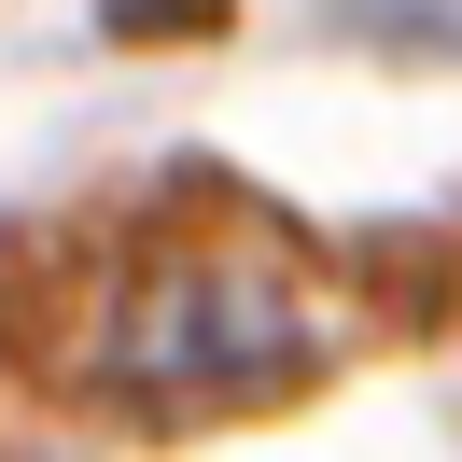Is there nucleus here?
<instances>
[{"label": "nucleus", "mask_w": 462, "mask_h": 462, "mask_svg": "<svg viewBox=\"0 0 462 462\" xmlns=\"http://www.w3.org/2000/svg\"><path fill=\"white\" fill-rule=\"evenodd\" d=\"M365 29H462V0H350Z\"/></svg>", "instance_id": "f03ea898"}, {"label": "nucleus", "mask_w": 462, "mask_h": 462, "mask_svg": "<svg viewBox=\"0 0 462 462\" xmlns=\"http://www.w3.org/2000/svg\"><path fill=\"white\" fill-rule=\"evenodd\" d=\"M322 350V322L281 294V266H210V253H169L126 281L98 365L126 393H253V378H294Z\"/></svg>", "instance_id": "f257e3e1"}]
</instances>
